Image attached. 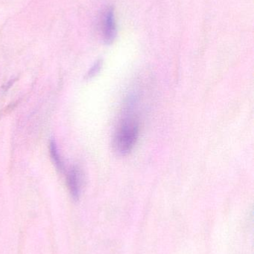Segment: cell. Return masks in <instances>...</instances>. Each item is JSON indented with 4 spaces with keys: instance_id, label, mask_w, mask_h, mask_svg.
Instances as JSON below:
<instances>
[{
    "instance_id": "3",
    "label": "cell",
    "mask_w": 254,
    "mask_h": 254,
    "mask_svg": "<svg viewBox=\"0 0 254 254\" xmlns=\"http://www.w3.org/2000/svg\"><path fill=\"white\" fill-rule=\"evenodd\" d=\"M67 183L72 197L75 200L79 199L82 185V172L79 167L73 166L67 172Z\"/></svg>"
},
{
    "instance_id": "4",
    "label": "cell",
    "mask_w": 254,
    "mask_h": 254,
    "mask_svg": "<svg viewBox=\"0 0 254 254\" xmlns=\"http://www.w3.org/2000/svg\"><path fill=\"white\" fill-rule=\"evenodd\" d=\"M49 149H50L51 158H52L57 170L62 173L65 170V167H64V162H63L62 159L60 156L55 140H51L50 143H49Z\"/></svg>"
},
{
    "instance_id": "5",
    "label": "cell",
    "mask_w": 254,
    "mask_h": 254,
    "mask_svg": "<svg viewBox=\"0 0 254 254\" xmlns=\"http://www.w3.org/2000/svg\"><path fill=\"white\" fill-rule=\"evenodd\" d=\"M101 66H102V62H101V61H97V62L91 67L89 71H88L87 74H86V78L90 79L92 78V77H95V76L99 72Z\"/></svg>"
},
{
    "instance_id": "2",
    "label": "cell",
    "mask_w": 254,
    "mask_h": 254,
    "mask_svg": "<svg viewBox=\"0 0 254 254\" xmlns=\"http://www.w3.org/2000/svg\"><path fill=\"white\" fill-rule=\"evenodd\" d=\"M103 39L106 43H111L116 35V23L113 9L108 8L104 12L101 20Z\"/></svg>"
},
{
    "instance_id": "1",
    "label": "cell",
    "mask_w": 254,
    "mask_h": 254,
    "mask_svg": "<svg viewBox=\"0 0 254 254\" xmlns=\"http://www.w3.org/2000/svg\"><path fill=\"white\" fill-rule=\"evenodd\" d=\"M134 99L128 101L115 132L113 147L119 155H126L130 153L138 139L140 125L134 113Z\"/></svg>"
}]
</instances>
